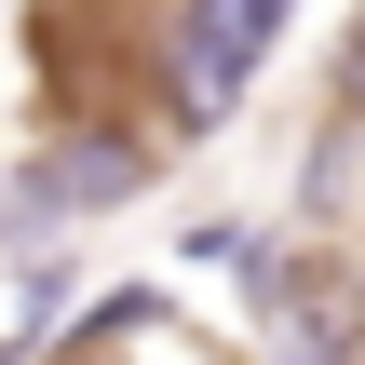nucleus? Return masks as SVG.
<instances>
[{
    "label": "nucleus",
    "mask_w": 365,
    "mask_h": 365,
    "mask_svg": "<svg viewBox=\"0 0 365 365\" xmlns=\"http://www.w3.org/2000/svg\"><path fill=\"white\" fill-rule=\"evenodd\" d=\"M339 122H365V14H352V41H339Z\"/></svg>",
    "instance_id": "nucleus-2"
},
{
    "label": "nucleus",
    "mask_w": 365,
    "mask_h": 365,
    "mask_svg": "<svg viewBox=\"0 0 365 365\" xmlns=\"http://www.w3.org/2000/svg\"><path fill=\"white\" fill-rule=\"evenodd\" d=\"M230 14H244V27H257V41H271V27H284V0H230Z\"/></svg>",
    "instance_id": "nucleus-3"
},
{
    "label": "nucleus",
    "mask_w": 365,
    "mask_h": 365,
    "mask_svg": "<svg viewBox=\"0 0 365 365\" xmlns=\"http://www.w3.org/2000/svg\"><path fill=\"white\" fill-rule=\"evenodd\" d=\"M135 176H149L135 135H68V149H41V176L14 190V217H95V203H122Z\"/></svg>",
    "instance_id": "nucleus-1"
}]
</instances>
